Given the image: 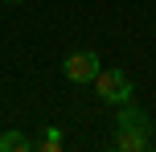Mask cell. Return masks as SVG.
<instances>
[{
	"label": "cell",
	"instance_id": "6da1fadb",
	"mask_svg": "<svg viewBox=\"0 0 156 152\" xmlns=\"http://www.w3.org/2000/svg\"><path fill=\"white\" fill-rule=\"evenodd\" d=\"M94 90H99V99H103V103L119 107V103H132L136 82H132V74H127V70L111 66V70H99V74H94Z\"/></svg>",
	"mask_w": 156,
	"mask_h": 152
},
{
	"label": "cell",
	"instance_id": "7a4b0ae2",
	"mask_svg": "<svg viewBox=\"0 0 156 152\" xmlns=\"http://www.w3.org/2000/svg\"><path fill=\"white\" fill-rule=\"evenodd\" d=\"M99 70L103 66H99V54H94V49H74V54L62 58V74L70 82H94Z\"/></svg>",
	"mask_w": 156,
	"mask_h": 152
},
{
	"label": "cell",
	"instance_id": "3957f363",
	"mask_svg": "<svg viewBox=\"0 0 156 152\" xmlns=\"http://www.w3.org/2000/svg\"><path fill=\"white\" fill-rule=\"evenodd\" d=\"M115 128H123V132H148V136H152V119H148V111H144V107H136V103H119V111H115Z\"/></svg>",
	"mask_w": 156,
	"mask_h": 152
},
{
	"label": "cell",
	"instance_id": "277c9868",
	"mask_svg": "<svg viewBox=\"0 0 156 152\" xmlns=\"http://www.w3.org/2000/svg\"><path fill=\"white\" fill-rule=\"evenodd\" d=\"M148 144H152L148 132H123V128H115V148H123V152H144Z\"/></svg>",
	"mask_w": 156,
	"mask_h": 152
},
{
	"label": "cell",
	"instance_id": "5b68a950",
	"mask_svg": "<svg viewBox=\"0 0 156 152\" xmlns=\"http://www.w3.org/2000/svg\"><path fill=\"white\" fill-rule=\"evenodd\" d=\"M33 148V136L25 132H0V152H29Z\"/></svg>",
	"mask_w": 156,
	"mask_h": 152
},
{
	"label": "cell",
	"instance_id": "8992f818",
	"mask_svg": "<svg viewBox=\"0 0 156 152\" xmlns=\"http://www.w3.org/2000/svg\"><path fill=\"white\" fill-rule=\"evenodd\" d=\"M33 148H41V152H58V148H66L62 128H54V123H49V128L41 132V140H33Z\"/></svg>",
	"mask_w": 156,
	"mask_h": 152
},
{
	"label": "cell",
	"instance_id": "52a82bcc",
	"mask_svg": "<svg viewBox=\"0 0 156 152\" xmlns=\"http://www.w3.org/2000/svg\"><path fill=\"white\" fill-rule=\"evenodd\" d=\"M4 4H21V0H4Z\"/></svg>",
	"mask_w": 156,
	"mask_h": 152
}]
</instances>
